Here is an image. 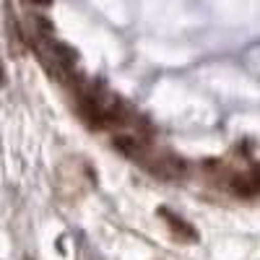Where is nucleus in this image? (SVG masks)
<instances>
[{"mask_svg": "<svg viewBox=\"0 0 260 260\" xmlns=\"http://www.w3.org/2000/svg\"><path fill=\"white\" fill-rule=\"evenodd\" d=\"M143 164L148 167L151 175H156V177H161V180H180V177H185L187 172H190L187 161H182V159H180V156H175V154L146 156V161H143Z\"/></svg>", "mask_w": 260, "mask_h": 260, "instance_id": "1", "label": "nucleus"}, {"mask_svg": "<svg viewBox=\"0 0 260 260\" xmlns=\"http://www.w3.org/2000/svg\"><path fill=\"white\" fill-rule=\"evenodd\" d=\"M112 146L120 151V154H125L127 159H136V161H146V143L138 138V136H133V133H120V136H115L112 138Z\"/></svg>", "mask_w": 260, "mask_h": 260, "instance_id": "2", "label": "nucleus"}, {"mask_svg": "<svg viewBox=\"0 0 260 260\" xmlns=\"http://www.w3.org/2000/svg\"><path fill=\"white\" fill-rule=\"evenodd\" d=\"M159 216H161V219L167 221V226L172 229V232H175V237H177V240H198V234H195V229L185 221V219H180V216L175 213V211H167V208H159Z\"/></svg>", "mask_w": 260, "mask_h": 260, "instance_id": "3", "label": "nucleus"}, {"mask_svg": "<svg viewBox=\"0 0 260 260\" xmlns=\"http://www.w3.org/2000/svg\"><path fill=\"white\" fill-rule=\"evenodd\" d=\"M232 190L237 195H255L260 192V175L255 172V175H245V177H237L232 182Z\"/></svg>", "mask_w": 260, "mask_h": 260, "instance_id": "4", "label": "nucleus"}]
</instances>
